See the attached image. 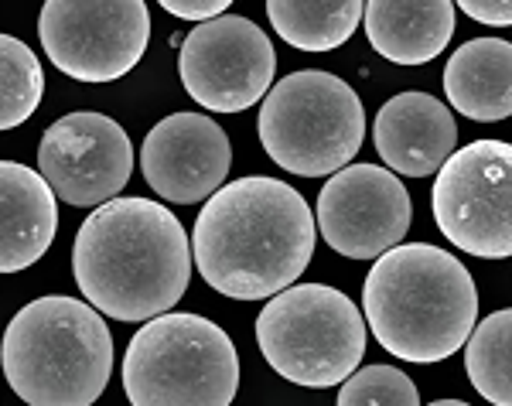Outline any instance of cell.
Instances as JSON below:
<instances>
[{"mask_svg":"<svg viewBox=\"0 0 512 406\" xmlns=\"http://www.w3.org/2000/svg\"><path fill=\"white\" fill-rule=\"evenodd\" d=\"M362 311L393 359L434 366L465 348L478 321V290L454 253L431 243H396L376 256L362 287Z\"/></svg>","mask_w":512,"mask_h":406,"instance_id":"3957f363","label":"cell"},{"mask_svg":"<svg viewBox=\"0 0 512 406\" xmlns=\"http://www.w3.org/2000/svg\"><path fill=\"white\" fill-rule=\"evenodd\" d=\"M178 48L181 86L202 110L243 113L274 86V41L263 28L236 14L198 21V28L188 31Z\"/></svg>","mask_w":512,"mask_h":406,"instance_id":"30bf717a","label":"cell"},{"mask_svg":"<svg viewBox=\"0 0 512 406\" xmlns=\"http://www.w3.org/2000/svg\"><path fill=\"white\" fill-rule=\"evenodd\" d=\"M158 4L181 21H209L219 18L233 0H158Z\"/></svg>","mask_w":512,"mask_h":406,"instance_id":"603a6c76","label":"cell"},{"mask_svg":"<svg viewBox=\"0 0 512 406\" xmlns=\"http://www.w3.org/2000/svg\"><path fill=\"white\" fill-rule=\"evenodd\" d=\"M38 38L59 72L103 86L137 69L151 41V11L144 0H45Z\"/></svg>","mask_w":512,"mask_h":406,"instance_id":"9c48e42d","label":"cell"},{"mask_svg":"<svg viewBox=\"0 0 512 406\" xmlns=\"http://www.w3.org/2000/svg\"><path fill=\"white\" fill-rule=\"evenodd\" d=\"M431 209L451 246L482 260H506L512 253V147L506 140H475L451 151L437 168Z\"/></svg>","mask_w":512,"mask_h":406,"instance_id":"ba28073f","label":"cell"},{"mask_svg":"<svg viewBox=\"0 0 512 406\" xmlns=\"http://www.w3.org/2000/svg\"><path fill=\"white\" fill-rule=\"evenodd\" d=\"M465 372L482 400L512 403V314L495 311L465 338Z\"/></svg>","mask_w":512,"mask_h":406,"instance_id":"d6986e66","label":"cell"},{"mask_svg":"<svg viewBox=\"0 0 512 406\" xmlns=\"http://www.w3.org/2000/svg\"><path fill=\"white\" fill-rule=\"evenodd\" d=\"M7 386L31 406H89L113 376V335L79 297H38L14 314L0 342Z\"/></svg>","mask_w":512,"mask_h":406,"instance_id":"277c9868","label":"cell"},{"mask_svg":"<svg viewBox=\"0 0 512 406\" xmlns=\"http://www.w3.org/2000/svg\"><path fill=\"white\" fill-rule=\"evenodd\" d=\"M123 389L134 406H229L239 389L236 345L202 314H154L127 345Z\"/></svg>","mask_w":512,"mask_h":406,"instance_id":"5b68a950","label":"cell"},{"mask_svg":"<svg viewBox=\"0 0 512 406\" xmlns=\"http://www.w3.org/2000/svg\"><path fill=\"white\" fill-rule=\"evenodd\" d=\"M45 96V72L38 55L21 38L0 35V130L31 120Z\"/></svg>","mask_w":512,"mask_h":406,"instance_id":"ffe728a7","label":"cell"},{"mask_svg":"<svg viewBox=\"0 0 512 406\" xmlns=\"http://www.w3.org/2000/svg\"><path fill=\"white\" fill-rule=\"evenodd\" d=\"M451 106L475 123H495L512 113V45L506 38L465 41L444 69Z\"/></svg>","mask_w":512,"mask_h":406,"instance_id":"e0dca14e","label":"cell"},{"mask_svg":"<svg viewBox=\"0 0 512 406\" xmlns=\"http://www.w3.org/2000/svg\"><path fill=\"white\" fill-rule=\"evenodd\" d=\"M315 243L318 226L304 195L253 174L205 198L192 229V260L222 297L267 301L308 270Z\"/></svg>","mask_w":512,"mask_h":406,"instance_id":"6da1fadb","label":"cell"},{"mask_svg":"<svg viewBox=\"0 0 512 406\" xmlns=\"http://www.w3.org/2000/svg\"><path fill=\"white\" fill-rule=\"evenodd\" d=\"M38 174L65 205L96 209L127 188L134 174V144L106 113H65L41 134Z\"/></svg>","mask_w":512,"mask_h":406,"instance_id":"8fae6325","label":"cell"},{"mask_svg":"<svg viewBox=\"0 0 512 406\" xmlns=\"http://www.w3.org/2000/svg\"><path fill=\"white\" fill-rule=\"evenodd\" d=\"M342 406H417L420 393L414 379L396 366H366L338 383Z\"/></svg>","mask_w":512,"mask_h":406,"instance_id":"44dd1931","label":"cell"},{"mask_svg":"<svg viewBox=\"0 0 512 406\" xmlns=\"http://www.w3.org/2000/svg\"><path fill=\"white\" fill-rule=\"evenodd\" d=\"M478 24L489 28H509L512 24V0H451Z\"/></svg>","mask_w":512,"mask_h":406,"instance_id":"7402d4cb","label":"cell"},{"mask_svg":"<svg viewBox=\"0 0 512 406\" xmlns=\"http://www.w3.org/2000/svg\"><path fill=\"white\" fill-rule=\"evenodd\" d=\"M256 130L277 168L301 178H325L355 161L366 140V110L345 79L304 69L267 89Z\"/></svg>","mask_w":512,"mask_h":406,"instance_id":"8992f818","label":"cell"},{"mask_svg":"<svg viewBox=\"0 0 512 406\" xmlns=\"http://www.w3.org/2000/svg\"><path fill=\"white\" fill-rule=\"evenodd\" d=\"M72 273L89 304L113 321L171 311L192 280V243L154 198H110L76 232Z\"/></svg>","mask_w":512,"mask_h":406,"instance_id":"7a4b0ae2","label":"cell"},{"mask_svg":"<svg viewBox=\"0 0 512 406\" xmlns=\"http://www.w3.org/2000/svg\"><path fill=\"white\" fill-rule=\"evenodd\" d=\"M366 0H267V18L287 45L301 52H332L362 21Z\"/></svg>","mask_w":512,"mask_h":406,"instance_id":"ac0fdd59","label":"cell"},{"mask_svg":"<svg viewBox=\"0 0 512 406\" xmlns=\"http://www.w3.org/2000/svg\"><path fill=\"white\" fill-rule=\"evenodd\" d=\"M373 140L383 164L407 178H427L458 144L448 106L431 93H400L376 113Z\"/></svg>","mask_w":512,"mask_h":406,"instance_id":"5bb4252c","label":"cell"},{"mask_svg":"<svg viewBox=\"0 0 512 406\" xmlns=\"http://www.w3.org/2000/svg\"><path fill=\"white\" fill-rule=\"evenodd\" d=\"M315 226L338 256L376 260L403 243L414 226V202L390 168L345 164L321 188Z\"/></svg>","mask_w":512,"mask_h":406,"instance_id":"7c38bea8","label":"cell"},{"mask_svg":"<svg viewBox=\"0 0 512 406\" xmlns=\"http://www.w3.org/2000/svg\"><path fill=\"white\" fill-rule=\"evenodd\" d=\"M233 168L226 130L205 113H171L140 147V171L154 195L175 205L205 202Z\"/></svg>","mask_w":512,"mask_h":406,"instance_id":"4fadbf2b","label":"cell"},{"mask_svg":"<svg viewBox=\"0 0 512 406\" xmlns=\"http://www.w3.org/2000/svg\"><path fill=\"white\" fill-rule=\"evenodd\" d=\"M59 232V198L38 171L0 161V273L35 267Z\"/></svg>","mask_w":512,"mask_h":406,"instance_id":"9a60e30c","label":"cell"},{"mask_svg":"<svg viewBox=\"0 0 512 406\" xmlns=\"http://www.w3.org/2000/svg\"><path fill=\"white\" fill-rule=\"evenodd\" d=\"M369 45L393 65H424L448 48L454 35L451 0H366Z\"/></svg>","mask_w":512,"mask_h":406,"instance_id":"2e32d148","label":"cell"},{"mask_svg":"<svg viewBox=\"0 0 512 406\" xmlns=\"http://www.w3.org/2000/svg\"><path fill=\"white\" fill-rule=\"evenodd\" d=\"M256 345L277 376L304 389L338 386L366 359V318L328 284H291L267 297Z\"/></svg>","mask_w":512,"mask_h":406,"instance_id":"52a82bcc","label":"cell"}]
</instances>
